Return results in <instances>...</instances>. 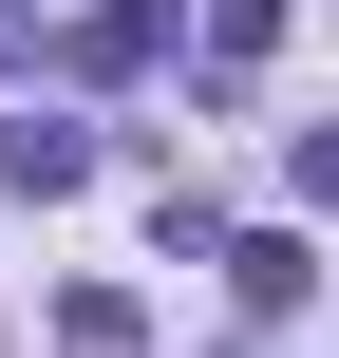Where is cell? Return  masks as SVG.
Returning <instances> with one entry per match:
<instances>
[{"label": "cell", "mask_w": 339, "mask_h": 358, "mask_svg": "<svg viewBox=\"0 0 339 358\" xmlns=\"http://www.w3.org/2000/svg\"><path fill=\"white\" fill-rule=\"evenodd\" d=\"M57 358H151V302L132 283H57Z\"/></svg>", "instance_id": "2"}, {"label": "cell", "mask_w": 339, "mask_h": 358, "mask_svg": "<svg viewBox=\"0 0 339 358\" xmlns=\"http://www.w3.org/2000/svg\"><path fill=\"white\" fill-rule=\"evenodd\" d=\"M0 189H94V113H0Z\"/></svg>", "instance_id": "1"}, {"label": "cell", "mask_w": 339, "mask_h": 358, "mask_svg": "<svg viewBox=\"0 0 339 358\" xmlns=\"http://www.w3.org/2000/svg\"><path fill=\"white\" fill-rule=\"evenodd\" d=\"M208 57L245 76V57H283V0H208Z\"/></svg>", "instance_id": "5"}, {"label": "cell", "mask_w": 339, "mask_h": 358, "mask_svg": "<svg viewBox=\"0 0 339 358\" xmlns=\"http://www.w3.org/2000/svg\"><path fill=\"white\" fill-rule=\"evenodd\" d=\"M151 38H170V0H94L75 19V76H151Z\"/></svg>", "instance_id": "4"}, {"label": "cell", "mask_w": 339, "mask_h": 358, "mask_svg": "<svg viewBox=\"0 0 339 358\" xmlns=\"http://www.w3.org/2000/svg\"><path fill=\"white\" fill-rule=\"evenodd\" d=\"M226 283H245L264 321H302V283H321V245H302V227H245V245H226Z\"/></svg>", "instance_id": "3"}]
</instances>
